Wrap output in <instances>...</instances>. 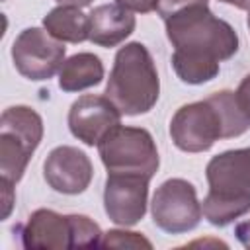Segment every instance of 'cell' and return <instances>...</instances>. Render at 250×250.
<instances>
[{
	"label": "cell",
	"mask_w": 250,
	"mask_h": 250,
	"mask_svg": "<svg viewBox=\"0 0 250 250\" xmlns=\"http://www.w3.org/2000/svg\"><path fill=\"white\" fill-rule=\"evenodd\" d=\"M160 80L154 61L143 43H127L115 55L107 78L105 98L123 115H141L154 107Z\"/></svg>",
	"instance_id": "1"
},
{
	"label": "cell",
	"mask_w": 250,
	"mask_h": 250,
	"mask_svg": "<svg viewBox=\"0 0 250 250\" xmlns=\"http://www.w3.org/2000/svg\"><path fill=\"white\" fill-rule=\"evenodd\" d=\"M166 35L176 53L209 61H227L238 51L236 31L217 18L207 4L189 6L164 20Z\"/></svg>",
	"instance_id": "2"
},
{
	"label": "cell",
	"mask_w": 250,
	"mask_h": 250,
	"mask_svg": "<svg viewBox=\"0 0 250 250\" xmlns=\"http://www.w3.org/2000/svg\"><path fill=\"white\" fill-rule=\"evenodd\" d=\"M43 139V119L27 105H12L0 117V174L18 184Z\"/></svg>",
	"instance_id": "3"
},
{
	"label": "cell",
	"mask_w": 250,
	"mask_h": 250,
	"mask_svg": "<svg viewBox=\"0 0 250 250\" xmlns=\"http://www.w3.org/2000/svg\"><path fill=\"white\" fill-rule=\"evenodd\" d=\"M107 174H137L152 178L158 170V150L152 135L143 127L117 125L98 143Z\"/></svg>",
	"instance_id": "4"
},
{
	"label": "cell",
	"mask_w": 250,
	"mask_h": 250,
	"mask_svg": "<svg viewBox=\"0 0 250 250\" xmlns=\"http://www.w3.org/2000/svg\"><path fill=\"white\" fill-rule=\"evenodd\" d=\"M150 211L154 225L170 234H180L195 229L203 215L195 188L182 178L166 180L156 188Z\"/></svg>",
	"instance_id": "5"
},
{
	"label": "cell",
	"mask_w": 250,
	"mask_h": 250,
	"mask_svg": "<svg viewBox=\"0 0 250 250\" xmlns=\"http://www.w3.org/2000/svg\"><path fill=\"white\" fill-rule=\"evenodd\" d=\"M66 47L49 35L47 29L27 27L12 45V61L16 70L27 80H49L64 62Z\"/></svg>",
	"instance_id": "6"
},
{
	"label": "cell",
	"mask_w": 250,
	"mask_h": 250,
	"mask_svg": "<svg viewBox=\"0 0 250 250\" xmlns=\"http://www.w3.org/2000/svg\"><path fill=\"white\" fill-rule=\"evenodd\" d=\"M170 137L184 152L209 150L223 139V123L209 100L182 105L170 121Z\"/></svg>",
	"instance_id": "7"
},
{
	"label": "cell",
	"mask_w": 250,
	"mask_h": 250,
	"mask_svg": "<svg viewBox=\"0 0 250 250\" xmlns=\"http://www.w3.org/2000/svg\"><path fill=\"white\" fill-rule=\"evenodd\" d=\"M148 182V178L137 174H107L104 207L115 225L133 227L145 217Z\"/></svg>",
	"instance_id": "8"
},
{
	"label": "cell",
	"mask_w": 250,
	"mask_h": 250,
	"mask_svg": "<svg viewBox=\"0 0 250 250\" xmlns=\"http://www.w3.org/2000/svg\"><path fill=\"white\" fill-rule=\"evenodd\" d=\"M121 115L105 96L84 94L68 109V129L84 145L98 146L111 129L121 125Z\"/></svg>",
	"instance_id": "9"
},
{
	"label": "cell",
	"mask_w": 250,
	"mask_h": 250,
	"mask_svg": "<svg viewBox=\"0 0 250 250\" xmlns=\"http://www.w3.org/2000/svg\"><path fill=\"white\" fill-rule=\"evenodd\" d=\"M209 195L227 199H250V148H236L217 154L207 170Z\"/></svg>",
	"instance_id": "10"
},
{
	"label": "cell",
	"mask_w": 250,
	"mask_h": 250,
	"mask_svg": "<svg viewBox=\"0 0 250 250\" xmlns=\"http://www.w3.org/2000/svg\"><path fill=\"white\" fill-rule=\"evenodd\" d=\"M43 176L49 188L59 193L76 195L82 193L94 176L90 158L76 146H57L53 148L43 164Z\"/></svg>",
	"instance_id": "11"
},
{
	"label": "cell",
	"mask_w": 250,
	"mask_h": 250,
	"mask_svg": "<svg viewBox=\"0 0 250 250\" xmlns=\"http://www.w3.org/2000/svg\"><path fill=\"white\" fill-rule=\"evenodd\" d=\"M21 244L29 250L74 248L70 215H59L51 209L33 211L21 227Z\"/></svg>",
	"instance_id": "12"
},
{
	"label": "cell",
	"mask_w": 250,
	"mask_h": 250,
	"mask_svg": "<svg viewBox=\"0 0 250 250\" xmlns=\"http://www.w3.org/2000/svg\"><path fill=\"white\" fill-rule=\"evenodd\" d=\"M135 16L119 4H102L88 14L90 41L100 47H117L135 31Z\"/></svg>",
	"instance_id": "13"
},
{
	"label": "cell",
	"mask_w": 250,
	"mask_h": 250,
	"mask_svg": "<svg viewBox=\"0 0 250 250\" xmlns=\"http://www.w3.org/2000/svg\"><path fill=\"white\" fill-rule=\"evenodd\" d=\"M104 64L94 53H78L66 59L59 70V86L64 92H80L100 84Z\"/></svg>",
	"instance_id": "14"
},
{
	"label": "cell",
	"mask_w": 250,
	"mask_h": 250,
	"mask_svg": "<svg viewBox=\"0 0 250 250\" xmlns=\"http://www.w3.org/2000/svg\"><path fill=\"white\" fill-rule=\"evenodd\" d=\"M43 27L59 41L82 43L90 37L88 16L74 6H57L43 18Z\"/></svg>",
	"instance_id": "15"
},
{
	"label": "cell",
	"mask_w": 250,
	"mask_h": 250,
	"mask_svg": "<svg viewBox=\"0 0 250 250\" xmlns=\"http://www.w3.org/2000/svg\"><path fill=\"white\" fill-rule=\"evenodd\" d=\"M219 117H221V123H223V139H232V137H238L242 133H246L250 129V117L248 113L242 109L238 98H236V92H230V90H221V92H215L213 96L207 98Z\"/></svg>",
	"instance_id": "16"
},
{
	"label": "cell",
	"mask_w": 250,
	"mask_h": 250,
	"mask_svg": "<svg viewBox=\"0 0 250 250\" xmlns=\"http://www.w3.org/2000/svg\"><path fill=\"white\" fill-rule=\"evenodd\" d=\"M172 66H174L178 78L186 84H203V82L213 80L219 74V62L217 61L182 55L176 51L172 55Z\"/></svg>",
	"instance_id": "17"
},
{
	"label": "cell",
	"mask_w": 250,
	"mask_h": 250,
	"mask_svg": "<svg viewBox=\"0 0 250 250\" xmlns=\"http://www.w3.org/2000/svg\"><path fill=\"white\" fill-rule=\"evenodd\" d=\"M201 211L211 225L225 227L250 211V199H227V197H215L207 193L203 199Z\"/></svg>",
	"instance_id": "18"
},
{
	"label": "cell",
	"mask_w": 250,
	"mask_h": 250,
	"mask_svg": "<svg viewBox=\"0 0 250 250\" xmlns=\"http://www.w3.org/2000/svg\"><path fill=\"white\" fill-rule=\"evenodd\" d=\"M70 221H72L74 248L100 246V242H102V230H100L98 223H94L86 215H70Z\"/></svg>",
	"instance_id": "19"
},
{
	"label": "cell",
	"mask_w": 250,
	"mask_h": 250,
	"mask_svg": "<svg viewBox=\"0 0 250 250\" xmlns=\"http://www.w3.org/2000/svg\"><path fill=\"white\" fill-rule=\"evenodd\" d=\"M100 246L105 248H152V244L141 236L139 232H125V230H109L104 234Z\"/></svg>",
	"instance_id": "20"
},
{
	"label": "cell",
	"mask_w": 250,
	"mask_h": 250,
	"mask_svg": "<svg viewBox=\"0 0 250 250\" xmlns=\"http://www.w3.org/2000/svg\"><path fill=\"white\" fill-rule=\"evenodd\" d=\"M203 4H207V0H160L158 14L162 16V20H166L168 16H172L180 10H186L189 6H203Z\"/></svg>",
	"instance_id": "21"
},
{
	"label": "cell",
	"mask_w": 250,
	"mask_h": 250,
	"mask_svg": "<svg viewBox=\"0 0 250 250\" xmlns=\"http://www.w3.org/2000/svg\"><path fill=\"white\" fill-rule=\"evenodd\" d=\"M115 4L123 6L129 12H139V14H148L152 10H158L160 0H115Z\"/></svg>",
	"instance_id": "22"
},
{
	"label": "cell",
	"mask_w": 250,
	"mask_h": 250,
	"mask_svg": "<svg viewBox=\"0 0 250 250\" xmlns=\"http://www.w3.org/2000/svg\"><path fill=\"white\" fill-rule=\"evenodd\" d=\"M236 98H238L242 109H244V111L248 113V117H250V74H246V76L242 78V82L238 84Z\"/></svg>",
	"instance_id": "23"
},
{
	"label": "cell",
	"mask_w": 250,
	"mask_h": 250,
	"mask_svg": "<svg viewBox=\"0 0 250 250\" xmlns=\"http://www.w3.org/2000/svg\"><path fill=\"white\" fill-rule=\"evenodd\" d=\"M12 186H14V184L2 180V203H4V213H2V217H4V219L10 215V209H12V203H14V191H12Z\"/></svg>",
	"instance_id": "24"
},
{
	"label": "cell",
	"mask_w": 250,
	"mask_h": 250,
	"mask_svg": "<svg viewBox=\"0 0 250 250\" xmlns=\"http://www.w3.org/2000/svg\"><path fill=\"white\" fill-rule=\"evenodd\" d=\"M234 234H236L238 242H240L244 248H248V250H250V219H248V221L238 223V225H236V229H234Z\"/></svg>",
	"instance_id": "25"
},
{
	"label": "cell",
	"mask_w": 250,
	"mask_h": 250,
	"mask_svg": "<svg viewBox=\"0 0 250 250\" xmlns=\"http://www.w3.org/2000/svg\"><path fill=\"white\" fill-rule=\"evenodd\" d=\"M59 6H74V8H86L90 6L94 0H57Z\"/></svg>",
	"instance_id": "26"
},
{
	"label": "cell",
	"mask_w": 250,
	"mask_h": 250,
	"mask_svg": "<svg viewBox=\"0 0 250 250\" xmlns=\"http://www.w3.org/2000/svg\"><path fill=\"white\" fill-rule=\"evenodd\" d=\"M219 2H225V4H232V6H236L238 10H242V6H244V0H219Z\"/></svg>",
	"instance_id": "27"
},
{
	"label": "cell",
	"mask_w": 250,
	"mask_h": 250,
	"mask_svg": "<svg viewBox=\"0 0 250 250\" xmlns=\"http://www.w3.org/2000/svg\"><path fill=\"white\" fill-rule=\"evenodd\" d=\"M246 23H248V29H250V16H248V20H246Z\"/></svg>",
	"instance_id": "28"
}]
</instances>
